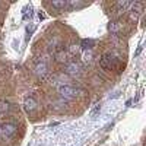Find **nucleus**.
Instances as JSON below:
<instances>
[{"instance_id": "6", "label": "nucleus", "mask_w": 146, "mask_h": 146, "mask_svg": "<svg viewBox=\"0 0 146 146\" xmlns=\"http://www.w3.org/2000/svg\"><path fill=\"white\" fill-rule=\"evenodd\" d=\"M54 57H56V62L57 63H67L69 54H67V51H64V48H60V50L56 51Z\"/></svg>"}, {"instance_id": "10", "label": "nucleus", "mask_w": 146, "mask_h": 146, "mask_svg": "<svg viewBox=\"0 0 146 146\" xmlns=\"http://www.w3.org/2000/svg\"><path fill=\"white\" fill-rule=\"evenodd\" d=\"M66 2L64 0H62V2H51V6L53 7H56V9H63V7H66Z\"/></svg>"}, {"instance_id": "9", "label": "nucleus", "mask_w": 146, "mask_h": 146, "mask_svg": "<svg viewBox=\"0 0 146 146\" xmlns=\"http://www.w3.org/2000/svg\"><path fill=\"white\" fill-rule=\"evenodd\" d=\"M121 28H123V25H121L120 22H113L111 25H110V31H111L113 34H118L121 31Z\"/></svg>"}, {"instance_id": "1", "label": "nucleus", "mask_w": 146, "mask_h": 146, "mask_svg": "<svg viewBox=\"0 0 146 146\" xmlns=\"http://www.w3.org/2000/svg\"><path fill=\"white\" fill-rule=\"evenodd\" d=\"M79 91L80 89H76V88L70 86V85H60V86L57 88L58 95L62 96V98H64V100H73L78 95Z\"/></svg>"}, {"instance_id": "14", "label": "nucleus", "mask_w": 146, "mask_h": 146, "mask_svg": "<svg viewBox=\"0 0 146 146\" xmlns=\"http://www.w3.org/2000/svg\"><path fill=\"white\" fill-rule=\"evenodd\" d=\"M69 5H72V6H83V3H80V2H70Z\"/></svg>"}, {"instance_id": "11", "label": "nucleus", "mask_w": 146, "mask_h": 146, "mask_svg": "<svg viewBox=\"0 0 146 146\" xmlns=\"http://www.w3.org/2000/svg\"><path fill=\"white\" fill-rule=\"evenodd\" d=\"M7 110H9V104H7L6 101H0V114L6 113Z\"/></svg>"}, {"instance_id": "13", "label": "nucleus", "mask_w": 146, "mask_h": 146, "mask_svg": "<svg viewBox=\"0 0 146 146\" xmlns=\"http://www.w3.org/2000/svg\"><path fill=\"white\" fill-rule=\"evenodd\" d=\"M117 6H118L120 9H123V10H124L126 7H129V6H130V2H118V3H117Z\"/></svg>"}, {"instance_id": "8", "label": "nucleus", "mask_w": 146, "mask_h": 146, "mask_svg": "<svg viewBox=\"0 0 146 146\" xmlns=\"http://www.w3.org/2000/svg\"><path fill=\"white\" fill-rule=\"evenodd\" d=\"M82 60H83V63H86V64H91L94 62V51L91 50V48H88V50H83L82 53Z\"/></svg>"}, {"instance_id": "2", "label": "nucleus", "mask_w": 146, "mask_h": 146, "mask_svg": "<svg viewBox=\"0 0 146 146\" xmlns=\"http://www.w3.org/2000/svg\"><path fill=\"white\" fill-rule=\"evenodd\" d=\"M117 60H118V58H115L113 53H107V54H104V56H102L100 64H101V67H102V69L111 70V69H115V63H117Z\"/></svg>"}, {"instance_id": "5", "label": "nucleus", "mask_w": 146, "mask_h": 146, "mask_svg": "<svg viewBox=\"0 0 146 146\" xmlns=\"http://www.w3.org/2000/svg\"><path fill=\"white\" fill-rule=\"evenodd\" d=\"M36 107H38V104H36V101L34 98H27L25 102H23V108H25L27 113H32L36 110Z\"/></svg>"}, {"instance_id": "3", "label": "nucleus", "mask_w": 146, "mask_h": 146, "mask_svg": "<svg viewBox=\"0 0 146 146\" xmlns=\"http://www.w3.org/2000/svg\"><path fill=\"white\" fill-rule=\"evenodd\" d=\"M64 73L69 76H79L82 73V66L78 63V62H67L66 66H64Z\"/></svg>"}, {"instance_id": "12", "label": "nucleus", "mask_w": 146, "mask_h": 146, "mask_svg": "<svg viewBox=\"0 0 146 146\" xmlns=\"http://www.w3.org/2000/svg\"><path fill=\"white\" fill-rule=\"evenodd\" d=\"M79 50H80V48H79V45H76V44H72V45H70V48H69L70 54H73V56H75L76 53H79Z\"/></svg>"}, {"instance_id": "7", "label": "nucleus", "mask_w": 146, "mask_h": 146, "mask_svg": "<svg viewBox=\"0 0 146 146\" xmlns=\"http://www.w3.org/2000/svg\"><path fill=\"white\" fill-rule=\"evenodd\" d=\"M35 73H36V76H38V78H44L47 73H48V67H47V64H45L44 62L38 63V64L35 66Z\"/></svg>"}, {"instance_id": "4", "label": "nucleus", "mask_w": 146, "mask_h": 146, "mask_svg": "<svg viewBox=\"0 0 146 146\" xmlns=\"http://www.w3.org/2000/svg\"><path fill=\"white\" fill-rule=\"evenodd\" d=\"M18 127L13 124V123H3L0 126V136L3 137H12L16 133Z\"/></svg>"}]
</instances>
